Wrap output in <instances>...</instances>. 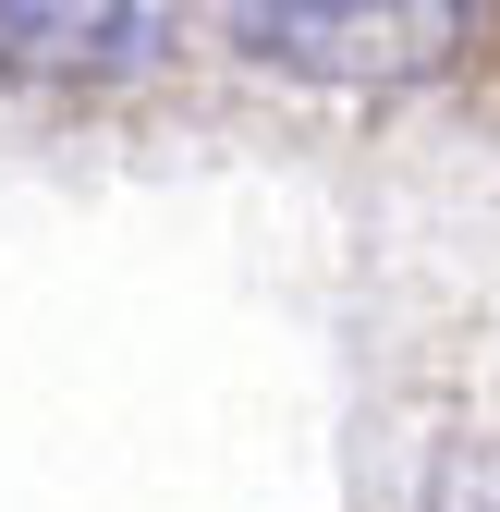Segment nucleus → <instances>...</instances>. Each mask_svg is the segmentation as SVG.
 Returning a JSON list of instances; mask_svg holds the SVG:
<instances>
[{
    "label": "nucleus",
    "mask_w": 500,
    "mask_h": 512,
    "mask_svg": "<svg viewBox=\"0 0 500 512\" xmlns=\"http://www.w3.org/2000/svg\"><path fill=\"white\" fill-rule=\"evenodd\" d=\"M488 0H232V49L305 86H427L476 49Z\"/></svg>",
    "instance_id": "f257e3e1"
},
{
    "label": "nucleus",
    "mask_w": 500,
    "mask_h": 512,
    "mask_svg": "<svg viewBox=\"0 0 500 512\" xmlns=\"http://www.w3.org/2000/svg\"><path fill=\"white\" fill-rule=\"evenodd\" d=\"M147 25H159V0H0V74L86 86V74L147 61Z\"/></svg>",
    "instance_id": "f03ea898"
}]
</instances>
